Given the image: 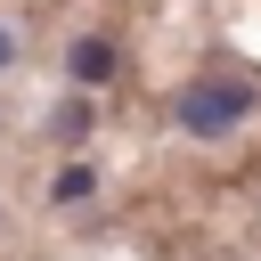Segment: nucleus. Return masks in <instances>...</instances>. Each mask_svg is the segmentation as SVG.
Segmentation results:
<instances>
[{
	"mask_svg": "<svg viewBox=\"0 0 261 261\" xmlns=\"http://www.w3.org/2000/svg\"><path fill=\"white\" fill-rule=\"evenodd\" d=\"M253 106H261L253 82L212 73V82H188V90H179V130H188V139H220V130H237Z\"/></svg>",
	"mask_w": 261,
	"mask_h": 261,
	"instance_id": "f257e3e1",
	"label": "nucleus"
},
{
	"mask_svg": "<svg viewBox=\"0 0 261 261\" xmlns=\"http://www.w3.org/2000/svg\"><path fill=\"white\" fill-rule=\"evenodd\" d=\"M114 65H122V57H114V41H106V33H82V41L65 49V73H73L82 90H106V82H114Z\"/></svg>",
	"mask_w": 261,
	"mask_h": 261,
	"instance_id": "f03ea898",
	"label": "nucleus"
},
{
	"mask_svg": "<svg viewBox=\"0 0 261 261\" xmlns=\"http://www.w3.org/2000/svg\"><path fill=\"white\" fill-rule=\"evenodd\" d=\"M82 196H90V163H65L49 179V204H82Z\"/></svg>",
	"mask_w": 261,
	"mask_h": 261,
	"instance_id": "7ed1b4c3",
	"label": "nucleus"
},
{
	"mask_svg": "<svg viewBox=\"0 0 261 261\" xmlns=\"http://www.w3.org/2000/svg\"><path fill=\"white\" fill-rule=\"evenodd\" d=\"M90 130V106H57V139H82Z\"/></svg>",
	"mask_w": 261,
	"mask_h": 261,
	"instance_id": "20e7f679",
	"label": "nucleus"
},
{
	"mask_svg": "<svg viewBox=\"0 0 261 261\" xmlns=\"http://www.w3.org/2000/svg\"><path fill=\"white\" fill-rule=\"evenodd\" d=\"M8 57H16V33H8V24H0V73H8Z\"/></svg>",
	"mask_w": 261,
	"mask_h": 261,
	"instance_id": "39448f33",
	"label": "nucleus"
}]
</instances>
